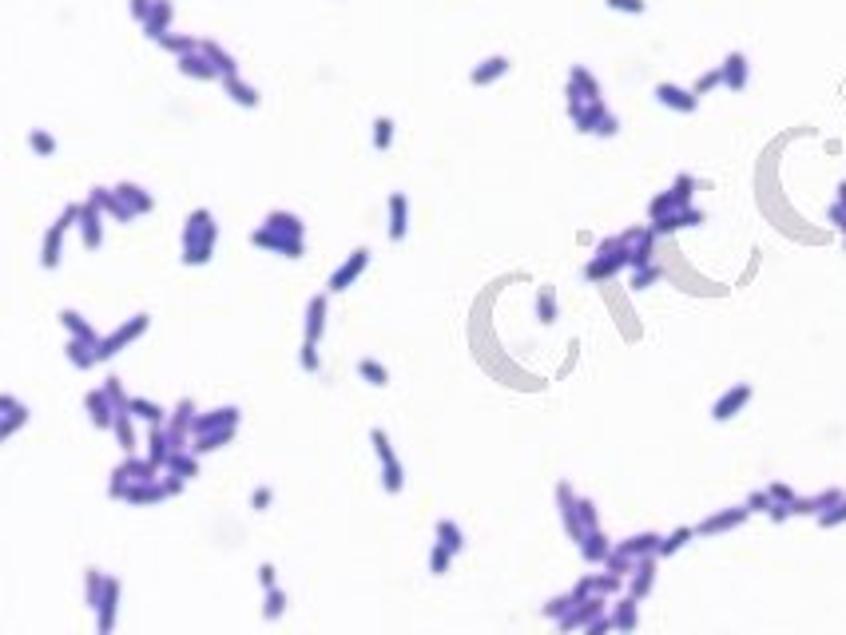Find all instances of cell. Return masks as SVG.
I'll use <instances>...</instances> for the list:
<instances>
[{"mask_svg": "<svg viewBox=\"0 0 846 635\" xmlns=\"http://www.w3.org/2000/svg\"><path fill=\"white\" fill-rule=\"evenodd\" d=\"M362 266H366V251H358V254H354V262H346V266L338 270L334 286H338V290H342V286H346V278H354V274H358V270H362Z\"/></svg>", "mask_w": 846, "mask_h": 635, "instance_id": "obj_1", "label": "cell"}, {"mask_svg": "<svg viewBox=\"0 0 846 635\" xmlns=\"http://www.w3.org/2000/svg\"><path fill=\"white\" fill-rule=\"evenodd\" d=\"M314 333H322V298L310 302V338Z\"/></svg>", "mask_w": 846, "mask_h": 635, "instance_id": "obj_2", "label": "cell"}, {"mask_svg": "<svg viewBox=\"0 0 846 635\" xmlns=\"http://www.w3.org/2000/svg\"><path fill=\"white\" fill-rule=\"evenodd\" d=\"M362 373H366V378H374V385H385V369H378L374 362H362Z\"/></svg>", "mask_w": 846, "mask_h": 635, "instance_id": "obj_3", "label": "cell"}]
</instances>
